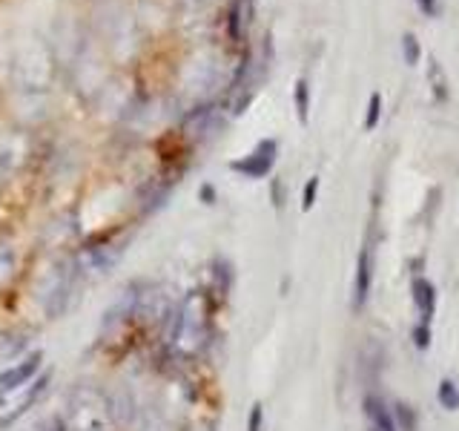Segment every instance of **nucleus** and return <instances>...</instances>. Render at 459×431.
<instances>
[{"label":"nucleus","mask_w":459,"mask_h":431,"mask_svg":"<svg viewBox=\"0 0 459 431\" xmlns=\"http://www.w3.org/2000/svg\"><path fill=\"white\" fill-rule=\"evenodd\" d=\"M299 115H302V121L307 118V86H304V81L299 84Z\"/></svg>","instance_id":"f8f14e48"},{"label":"nucleus","mask_w":459,"mask_h":431,"mask_svg":"<svg viewBox=\"0 0 459 431\" xmlns=\"http://www.w3.org/2000/svg\"><path fill=\"white\" fill-rule=\"evenodd\" d=\"M247 431H264V411H261V405H253V411L247 417Z\"/></svg>","instance_id":"6e6552de"},{"label":"nucleus","mask_w":459,"mask_h":431,"mask_svg":"<svg viewBox=\"0 0 459 431\" xmlns=\"http://www.w3.org/2000/svg\"><path fill=\"white\" fill-rule=\"evenodd\" d=\"M371 250H361L359 253V265H356V287H353V294H356V308H361L368 302V294H371Z\"/></svg>","instance_id":"20e7f679"},{"label":"nucleus","mask_w":459,"mask_h":431,"mask_svg":"<svg viewBox=\"0 0 459 431\" xmlns=\"http://www.w3.org/2000/svg\"><path fill=\"white\" fill-rule=\"evenodd\" d=\"M414 302L419 308L422 322H430L433 308H437V291H433V285L428 279H414Z\"/></svg>","instance_id":"39448f33"},{"label":"nucleus","mask_w":459,"mask_h":431,"mask_svg":"<svg viewBox=\"0 0 459 431\" xmlns=\"http://www.w3.org/2000/svg\"><path fill=\"white\" fill-rule=\"evenodd\" d=\"M414 342H417V348H428L430 345V328H428V322H422V325L414 328Z\"/></svg>","instance_id":"1a4fd4ad"},{"label":"nucleus","mask_w":459,"mask_h":431,"mask_svg":"<svg viewBox=\"0 0 459 431\" xmlns=\"http://www.w3.org/2000/svg\"><path fill=\"white\" fill-rule=\"evenodd\" d=\"M376 118H379V95H373L371 98V115H368V130L376 127Z\"/></svg>","instance_id":"ddd939ff"},{"label":"nucleus","mask_w":459,"mask_h":431,"mask_svg":"<svg viewBox=\"0 0 459 431\" xmlns=\"http://www.w3.org/2000/svg\"><path fill=\"white\" fill-rule=\"evenodd\" d=\"M273 153H276V144H273V141H267V144H261V147H258L250 158H244V161H235V164H233V170L244 173V176H250V179H258V176H264V173L270 170V164H273Z\"/></svg>","instance_id":"f03ea898"},{"label":"nucleus","mask_w":459,"mask_h":431,"mask_svg":"<svg viewBox=\"0 0 459 431\" xmlns=\"http://www.w3.org/2000/svg\"><path fill=\"white\" fill-rule=\"evenodd\" d=\"M316 187H319V179H313V181H307V187H304V210H310V204H313V199H316Z\"/></svg>","instance_id":"9b49d317"},{"label":"nucleus","mask_w":459,"mask_h":431,"mask_svg":"<svg viewBox=\"0 0 459 431\" xmlns=\"http://www.w3.org/2000/svg\"><path fill=\"white\" fill-rule=\"evenodd\" d=\"M439 402L445 405V409H459V391H456V386L451 379H442L439 382Z\"/></svg>","instance_id":"0eeeda50"},{"label":"nucleus","mask_w":459,"mask_h":431,"mask_svg":"<svg viewBox=\"0 0 459 431\" xmlns=\"http://www.w3.org/2000/svg\"><path fill=\"white\" fill-rule=\"evenodd\" d=\"M419 3H422L425 12H433V0H419Z\"/></svg>","instance_id":"4468645a"},{"label":"nucleus","mask_w":459,"mask_h":431,"mask_svg":"<svg viewBox=\"0 0 459 431\" xmlns=\"http://www.w3.org/2000/svg\"><path fill=\"white\" fill-rule=\"evenodd\" d=\"M405 52H407V63H417L419 61V46L414 35H405Z\"/></svg>","instance_id":"9d476101"},{"label":"nucleus","mask_w":459,"mask_h":431,"mask_svg":"<svg viewBox=\"0 0 459 431\" xmlns=\"http://www.w3.org/2000/svg\"><path fill=\"white\" fill-rule=\"evenodd\" d=\"M394 420H396V428H399V431H414V428H417V414H414V409H410V405H405V402H399L396 409H394Z\"/></svg>","instance_id":"423d86ee"},{"label":"nucleus","mask_w":459,"mask_h":431,"mask_svg":"<svg viewBox=\"0 0 459 431\" xmlns=\"http://www.w3.org/2000/svg\"><path fill=\"white\" fill-rule=\"evenodd\" d=\"M38 368H40V354H32L29 359H23L20 365L3 371V374H0V394H12L20 386H26V382L38 374Z\"/></svg>","instance_id":"f257e3e1"},{"label":"nucleus","mask_w":459,"mask_h":431,"mask_svg":"<svg viewBox=\"0 0 459 431\" xmlns=\"http://www.w3.org/2000/svg\"><path fill=\"white\" fill-rule=\"evenodd\" d=\"M365 414L371 417L373 431H399L396 428V420H394V411L379 397H373V394L365 397Z\"/></svg>","instance_id":"7ed1b4c3"}]
</instances>
